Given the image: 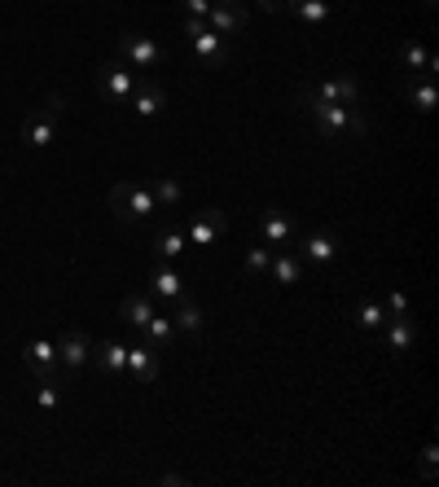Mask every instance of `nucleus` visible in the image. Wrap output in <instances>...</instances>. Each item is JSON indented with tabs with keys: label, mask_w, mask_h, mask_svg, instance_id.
<instances>
[{
	"label": "nucleus",
	"mask_w": 439,
	"mask_h": 487,
	"mask_svg": "<svg viewBox=\"0 0 439 487\" xmlns=\"http://www.w3.org/2000/svg\"><path fill=\"white\" fill-rule=\"evenodd\" d=\"M295 102L304 106V115L317 123V136H326V141L343 136V132H351V136H365V132H369V123H365V115H360L356 106L321 102V97L312 93V84H299V88H295Z\"/></svg>",
	"instance_id": "obj_1"
},
{
	"label": "nucleus",
	"mask_w": 439,
	"mask_h": 487,
	"mask_svg": "<svg viewBox=\"0 0 439 487\" xmlns=\"http://www.w3.org/2000/svg\"><path fill=\"white\" fill-rule=\"evenodd\" d=\"M106 202H110V211H114L119 224H145V220L158 211L150 185H136V180H119V185H110Z\"/></svg>",
	"instance_id": "obj_2"
},
{
	"label": "nucleus",
	"mask_w": 439,
	"mask_h": 487,
	"mask_svg": "<svg viewBox=\"0 0 439 487\" xmlns=\"http://www.w3.org/2000/svg\"><path fill=\"white\" fill-rule=\"evenodd\" d=\"M185 40H189V49H194L203 62L224 66V35L212 31V22H207V18H185Z\"/></svg>",
	"instance_id": "obj_3"
},
{
	"label": "nucleus",
	"mask_w": 439,
	"mask_h": 487,
	"mask_svg": "<svg viewBox=\"0 0 439 487\" xmlns=\"http://www.w3.org/2000/svg\"><path fill=\"white\" fill-rule=\"evenodd\" d=\"M114 49H119V57H123L127 66H136V71H150V66L163 62V44L150 40V35H132V31H123V35L114 40Z\"/></svg>",
	"instance_id": "obj_4"
},
{
	"label": "nucleus",
	"mask_w": 439,
	"mask_h": 487,
	"mask_svg": "<svg viewBox=\"0 0 439 487\" xmlns=\"http://www.w3.org/2000/svg\"><path fill=\"white\" fill-rule=\"evenodd\" d=\"M207 22H212V31H220V35L228 40V35H242V31L250 27V9H246L242 0H212Z\"/></svg>",
	"instance_id": "obj_5"
},
{
	"label": "nucleus",
	"mask_w": 439,
	"mask_h": 487,
	"mask_svg": "<svg viewBox=\"0 0 439 487\" xmlns=\"http://www.w3.org/2000/svg\"><path fill=\"white\" fill-rule=\"evenodd\" d=\"M132 84H136V75H132V66L123 57H114V62H106L97 71V88H102L106 102H127L132 97Z\"/></svg>",
	"instance_id": "obj_6"
},
{
	"label": "nucleus",
	"mask_w": 439,
	"mask_h": 487,
	"mask_svg": "<svg viewBox=\"0 0 439 487\" xmlns=\"http://www.w3.org/2000/svg\"><path fill=\"white\" fill-rule=\"evenodd\" d=\"M53 347H58V365L66 369V373H80V369L93 361V339L84 330H66Z\"/></svg>",
	"instance_id": "obj_7"
},
{
	"label": "nucleus",
	"mask_w": 439,
	"mask_h": 487,
	"mask_svg": "<svg viewBox=\"0 0 439 487\" xmlns=\"http://www.w3.org/2000/svg\"><path fill=\"white\" fill-rule=\"evenodd\" d=\"M224 229H228V216H224L220 207H203V211L189 220V229H185V242H189V246H216Z\"/></svg>",
	"instance_id": "obj_8"
},
{
	"label": "nucleus",
	"mask_w": 439,
	"mask_h": 487,
	"mask_svg": "<svg viewBox=\"0 0 439 487\" xmlns=\"http://www.w3.org/2000/svg\"><path fill=\"white\" fill-rule=\"evenodd\" d=\"M132 110L141 115V119H154V115H163L167 110V88L158 84V80H150V75H141L136 84H132Z\"/></svg>",
	"instance_id": "obj_9"
},
{
	"label": "nucleus",
	"mask_w": 439,
	"mask_h": 487,
	"mask_svg": "<svg viewBox=\"0 0 439 487\" xmlns=\"http://www.w3.org/2000/svg\"><path fill=\"white\" fill-rule=\"evenodd\" d=\"M312 93H317L321 102H334V106H356V102H360V84H356L351 71L329 75V80H321V84H312Z\"/></svg>",
	"instance_id": "obj_10"
},
{
	"label": "nucleus",
	"mask_w": 439,
	"mask_h": 487,
	"mask_svg": "<svg viewBox=\"0 0 439 487\" xmlns=\"http://www.w3.org/2000/svg\"><path fill=\"white\" fill-rule=\"evenodd\" d=\"M22 361H27V369H31L40 382H58V347H53L49 339H31L27 352H22Z\"/></svg>",
	"instance_id": "obj_11"
},
{
	"label": "nucleus",
	"mask_w": 439,
	"mask_h": 487,
	"mask_svg": "<svg viewBox=\"0 0 439 487\" xmlns=\"http://www.w3.org/2000/svg\"><path fill=\"white\" fill-rule=\"evenodd\" d=\"M295 255H299L304 263H329V259H338V255H343V242H338L329 229H317V233H308V238H304V246H299Z\"/></svg>",
	"instance_id": "obj_12"
},
{
	"label": "nucleus",
	"mask_w": 439,
	"mask_h": 487,
	"mask_svg": "<svg viewBox=\"0 0 439 487\" xmlns=\"http://www.w3.org/2000/svg\"><path fill=\"white\" fill-rule=\"evenodd\" d=\"M404 97L418 115H431L439 106V88H435V75H409L404 80Z\"/></svg>",
	"instance_id": "obj_13"
},
{
	"label": "nucleus",
	"mask_w": 439,
	"mask_h": 487,
	"mask_svg": "<svg viewBox=\"0 0 439 487\" xmlns=\"http://www.w3.org/2000/svg\"><path fill=\"white\" fill-rule=\"evenodd\" d=\"M382 330H387V347H391L396 356H409V352H413V343H418V325H413V316H387Z\"/></svg>",
	"instance_id": "obj_14"
},
{
	"label": "nucleus",
	"mask_w": 439,
	"mask_h": 487,
	"mask_svg": "<svg viewBox=\"0 0 439 487\" xmlns=\"http://www.w3.org/2000/svg\"><path fill=\"white\" fill-rule=\"evenodd\" d=\"M259 238H264V246H286L295 238V220L286 211H264L259 216Z\"/></svg>",
	"instance_id": "obj_15"
},
{
	"label": "nucleus",
	"mask_w": 439,
	"mask_h": 487,
	"mask_svg": "<svg viewBox=\"0 0 439 487\" xmlns=\"http://www.w3.org/2000/svg\"><path fill=\"white\" fill-rule=\"evenodd\" d=\"M127 369H132V377L136 382H154L158 377V352L150 347V343H136V347H127Z\"/></svg>",
	"instance_id": "obj_16"
},
{
	"label": "nucleus",
	"mask_w": 439,
	"mask_h": 487,
	"mask_svg": "<svg viewBox=\"0 0 439 487\" xmlns=\"http://www.w3.org/2000/svg\"><path fill=\"white\" fill-rule=\"evenodd\" d=\"M400 62H404L413 75H435L439 71V57L431 49H422L418 40H404V44H400Z\"/></svg>",
	"instance_id": "obj_17"
},
{
	"label": "nucleus",
	"mask_w": 439,
	"mask_h": 487,
	"mask_svg": "<svg viewBox=\"0 0 439 487\" xmlns=\"http://www.w3.org/2000/svg\"><path fill=\"white\" fill-rule=\"evenodd\" d=\"M22 141L31 145V149H44V145H53V136H58V119H49V115H31V119H22Z\"/></svg>",
	"instance_id": "obj_18"
},
{
	"label": "nucleus",
	"mask_w": 439,
	"mask_h": 487,
	"mask_svg": "<svg viewBox=\"0 0 439 487\" xmlns=\"http://www.w3.org/2000/svg\"><path fill=\"white\" fill-rule=\"evenodd\" d=\"M150 290L158 294V299H167V303H176V299H185V277L181 272H172L167 263L150 277Z\"/></svg>",
	"instance_id": "obj_19"
},
{
	"label": "nucleus",
	"mask_w": 439,
	"mask_h": 487,
	"mask_svg": "<svg viewBox=\"0 0 439 487\" xmlns=\"http://www.w3.org/2000/svg\"><path fill=\"white\" fill-rule=\"evenodd\" d=\"M150 316H154V308H150V299H145V294H127V299L119 303V321H123V325H132V330H145V325H150Z\"/></svg>",
	"instance_id": "obj_20"
},
{
	"label": "nucleus",
	"mask_w": 439,
	"mask_h": 487,
	"mask_svg": "<svg viewBox=\"0 0 439 487\" xmlns=\"http://www.w3.org/2000/svg\"><path fill=\"white\" fill-rule=\"evenodd\" d=\"M268 277H273L277 285H295V281L304 277V259H299V255H277V250H273Z\"/></svg>",
	"instance_id": "obj_21"
},
{
	"label": "nucleus",
	"mask_w": 439,
	"mask_h": 487,
	"mask_svg": "<svg viewBox=\"0 0 439 487\" xmlns=\"http://www.w3.org/2000/svg\"><path fill=\"white\" fill-rule=\"evenodd\" d=\"M93 361L106 369L110 377H119L127 369V347L123 343H93Z\"/></svg>",
	"instance_id": "obj_22"
},
{
	"label": "nucleus",
	"mask_w": 439,
	"mask_h": 487,
	"mask_svg": "<svg viewBox=\"0 0 439 487\" xmlns=\"http://www.w3.org/2000/svg\"><path fill=\"white\" fill-rule=\"evenodd\" d=\"M141 334H145V343H150L154 352H163V347H172V339H176V321L154 312V316H150V325H145Z\"/></svg>",
	"instance_id": "obj_23"
},
{
	"label": "nucleus",
	"mask_w": 439,
	"mask_h": 487,
	"mask_svg": "<svg viewBox=\"0 0 439 487\" xmlns=\"http://www.w3.org/2000/svg\"><path fill=\"white\" fill-rule=\"evenodd\" d=\"M150 194H154V202H158V207H167V211L185 202V185H181L176 176H158V180L150 185Z\"/></svg>",
	"instance_id": "obj_24"
},
{
	"label": "nucleus",
	"mask_w": 439,
	"mask_h": 487,
	"mask_svg": "<svg viewBox=\"0 0 439 487\" xmlns=\"http://www.w3.org/2000/svg\"><path fill=\"white\" fill-rule=\"evenodd\" d=\"M286 13H295L299 22L321 27V22L329 18V0H286Z\"/></svg>",
	"instance_id": "obj_25"
},
{
	"label": "nucleus",
	"mask_w": 439,
	"mask_h": 487,
	"mask_svg": "<svg viewBox=\"0 0 439 487\" xmlns=\"http://www.w3.org/2000/svg\"><path fill=\"white\" fill-rule=\"evenodd\" d=\"M172 321H176V330H185V334H203V330H207V312H203L198 303H189V299L181 303V312H176Z\"/></svg>",
	"instance_id": "obj_26"
},
{
	"label": "nucleus",
	"mask_w": 439,
	"mask_h": 487,
	"mask_svg": "<svg viewBox=\"0 0 439 487\" xmlns=\"http://www.w3.org/2000/svg\"><path fill=\"white\" fill-rule=\"evenodd\" d=\"M185 246H189V242H185V233H176V229H163V233L154 238V255L167 263V259H181V255H185Z\"/></svg>",
	"instance_id": "obj_27"
},
{
	"label": "nucleus",
	"mask_w": 439,
	"mask_h": 487,
	"mask_svg": "<svg viewBox=\"0 0 439 487\" xmlns=\"http://www.w3.org/2000/svg\"><path fill=\"white\" fill-rule=\"evenodd\" d=\"M382 321H387V308H382L378 299H365V303L356 308V325H360V330H382Z\"/></svg>",
	"instance_id": "obj_28"
},
{
	"label": "nucleus",
	"mask_w": 439,
	"mask_h": 487,
	"mask_svg": "<svg viewBox=\"0 0 439 487\" xmlns=\"http://www.w3.org/2000/svg\"><path fill=\"white\" fill-rule=\"evenodd\" d=\"M268 263H273V246H250V250H246V272H250V277H264V272H268Z\"/></svg>",
	"instance_id": "obj_29"
},
{
	"label": "nucleus",
	"mask_w": 439,
	"mask_h": 487,
	"mask_svg": "<svg viewBox=\"0 0 439 487\" xmlns=\"http://www.w3.org/2000/svg\"><path fill=\"white\" fill-rule=\"evenodd\" d=\"M418 475H422L427 483L439 475V448H435V444H427V448H422V457H418Z\"/></svg>",
	"instance_id": "obj_30"
},
{
	"label": "nucleus",
	"mask_w": 439,
	"mask_h": 487,
	"mask_svg": "<svg viewBox=\"0 0 439 487\" xmlns=\"http://www.w3.org/2000/svg\"><path fill=\"white\" fill-rule=\"evenodd\" d=\"M66 106H71V97H66V93H49L40 115H49V119H62V115H66Z\"/></svg>",
	"instance_id": "obj_31"
},
{
	"label": "nucleus",
	"mask_w": 439,
	"mask_h": 487,
	"mask_svg": "<svg viewBox=\"0 0 439 487\" xmlns=\"http://www.w3.org/2000/svg\"><path fill=\"white\" fill-rule=\"evenodd\" d=\"M35 404H40L44 413H53V408H58V382H40V391H35Z\"/></svg>",
	"instance_id": "obj_32"
},
{
	"label": "nucleus",
	"mask_w": 439,
	"mask_h": 487,
	"mask_svg": "<svg viewBox=\"0 0 439 487\" xmlns=\"http://www.w3.org/2000/svg\"><path fill=\"white\" fill-rule=\"evenodd\" d=\"M382 308H387V316H413V312H409V299H404L400 290H396V294H387V303H382Z\"/></svg>",
	"instance_id": "obj_33"
},
{
	"label": "nucleus",
	"mask_w": 439,
	"mask_h": 487,
	"mask_svg": "<svg viewBox=\"0 0 439 487\" xmlns=\"http://www.w3.org/2000/svg\"><path fill=\"white\" fill-rule=\"evenodd\" d=\"M185 4V18H207V9H212V0H181Z\"/></svg>",
	"instance_id": "obj_34"
},
{
	"label": "nucleus",
	"mask_w": 439,
	"mask_h": 487,
	"mask_svg": "<svg viewBox=\"0 0 439 487\" xmlns=\"http://www.w3.org/2000/svg\"><path fill=\"white\" fill-rule=\"evenodd\" d=\"M158 483H163V487H185L189 479H185V475H176V470H167V475H163Z\"/></svg>",
	"instance_id": "obj_35"
},
{
	"label": "nucleus",
	"mask_w": 439,
	"mask_h": 487,
	"mask_svg": "<svg viewBox=\"0 0 439 487\" xmlns=\"http://www.w3.org/2000/svg\"><path fill=\"white\" fill-rule=\"evenodd\" d=\"M264 13H286V0H255Z\"/></svg>",
	"instance_id": "obj_36"
},
{
	"label": "nucleus",
	"mask_w": 439,
	"mask_h": 487,
	"mask_svg": "<svg viewBox=\"0 0 439 487\" xmlns=\"http://www.w3.org/2000/svg\"><path fill=\"white\" fill-rule=\"evenodd\" d=\"M422 4H427V9H435V4H439V0H422Z\"/></svg>",
	"instance_id": "obj_37"
}]
</instances>
